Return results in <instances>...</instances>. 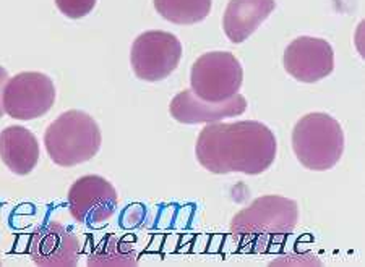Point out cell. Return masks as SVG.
I'll return each mask as SVG.
<instances>
[{
  "mask_svg": "<svg viewBox=\"0 0 365 267\" xmlns=\"http://www.w3.org/2000/svg\"><path fill=\"white\" fill-rule=\"evenodd\" d=\"M299 206L294 199L282 196H262L237 212L231 222V235L242 249L253 253L269 251L279 245L296 229Z\"/></svg>",
  "mask_w": 365,
  "mask_h": 267,
  "instance_id": "cell-2",
  "label": "cell"
},
{
  "mask_svg": "<svg viewBox=\"0 0 365 267\" xmlns=\"http://www.w3.org/2000/svg\"><path fill=\"white\" fill-rule=\"evenodd\" d=\"M68 209L75 221L99 227L114 216L119 196L110 182L101 175H85L68 189Z\"/></svg>",
  "mask_w": 365,
  "mask_h": 267,
  "instance_id": "cell-8",
  "label": "cell"
},
{
  "mask_svg": "<svg viewBox=\"0 0 365 267\" xmlns=\"http://www.w3.org/2000/svg\"><path fill=\"white\" fill-rule=\"evenodd\" d=\"M0 157L15 175L31 174L39 162L38 138L21 125L7 127L0 133Z\"/></svg>",
  "mask_w": 365,
  "mask_h": 267,
  "instance_id": "cell-13",
  "label": "cell"
},
{
  "mask_svg": "<svg viewBox=\"0 0 365 267\" xmlns=\"http://www.w3.org/2000/svg\"><path fill=\"white\" fill-rule=\"evenodd\" d=\"M284 68L300 83H317L334 70V52L325 39L300 36L286 47Z\"/></svg>",
  "mask_w": 365,
  "mask_h": 267,
  "instance_id": "cell-9",
  "label": "cell"
},
{
  "mask_svg": "<svg viewBox=\"0 0 365 267\" xmlns=\"http://www.w3.org/2000/svg\"><path fill=\"white\" fill-rule=\"evenodd\" d=\"M244 70L231 52H208L192 65L190 85L197 98L206 103H225L239 93Z\"/></svg>",
  "mask_w": 365,
  "mask_h": 267,
  "instance_id": "cell-5",
  "label": "cell"
},
{
  "mask_svg": "<svg viewBox=\"0 0 365 267\" xmlns=\"http://www.w3.org/2000/svg\"><path fill=\"white\" fill-rule=\"evenodd\" d=\"M276 152L274 133L255 120L206 123L195 146L200 165L216 175H260L272 167Z\"/></svg>",
  "mask_w": 365,
  "mask_h": 267,
  "instance_id": "cell-1",
  "label": "cell"
},
{
  "mask_svg": "<svg viewBox=\"0 0 365 267\" xmlns=\"http://www.w3.org/2000/svg\"><path fill=\"white\" fill-rule=\"evenodd\" d=\"M88 266H137V256L130 245L109 235L94 249Z\"/></svg>",
  "mask_w": 365,
  "mask_h": 267,
  "instance_id": "cell-15",
  "label": "cell"
},
{
  "mask_svg": "<svg viewBox=\"0 0 365 267\" xmlns=\"http://www.w3.org/2000/svg\"><path fill=\"white\" fill-rule=\"evenodd\" d=\"M28 253L41 267H73L78 264L80 240L68 227L49 222L33 231Z\"/></svg>",
  "mask_w": 365,
  "mask_h": 267,
  "instance_id": "cell-10",
  "label": "cell"
},
{
  "mask_svg": "<svg viewBox=\"0 0 365 267\" xmlns=\"http://www.w3.org/2000/svg\"><path fill=\"white\" fill-rule=\"evenodd\" d=\"M96 2L98 0H56V5L61 14L72 20H78V18L90 15L96 7Z\"/></svg>",
  "mask_w": 365,
  "mask_h": 267,
  "instance_id": "cell-16",
  "label": "cell"
},
{
  "mask_svg": "<svg viewBox=\"0 0 365 267\" xmlns=\"http://www.w3.org/2000/svg\"><path fill=\"white\" fill-rule=\"evenodd\" d=\"M274 9V0H231L222 18V28L227 39L234 44L244 43L273 14Z\"/></svg>",
  "mask_w": 365,
  "mask_h": 267,
  "instance_id": "cell-12",
  "label": "cell"
},
{
  "mask_svg": "<svg viewBox=\"0 0 365 267\" xmlns=\"http://www.w3.org/2000/svg\"><path fill=\"white\" fill-rule=\"evenodd\" d=\"M292 150L305 169L331 170L344 152L343 127L331 115L312 112L300 118L294 127Z\"/></svg>",
  "mask_w": 365,
  "mask_h": 267,
  "instance_id": "cell-4",
  "label": "cell"
},
{
  "mask_svg": "<svg viewBox=\"0 0 365 267\" xmlns=\"http://www.w3.org/2000/svg\"><path fill=\"white\" fill-rule=\"evenodd\" d=\"M213 0H155L156 11L174 25H195L210 15Z\"/></svg>",
  "mask_w": 365,
  "mask_h": 267,
  "instance_id": "cell-14",
  "label": "cell"
},
{
  "mask_svg": "<svg viewBox=\"0 0 365 267\" xmlns=\"http://www.w3.org/2000/svg\"><path fill=\"white\" fill-rule=\"evenodd\" d=\"M169 110L174 120L184 125L215 123L229 117L242 115L247 110V99L237 93L225 103H206L197 98L192 89H185L170 100Z\"/></svg>",
  "mask_w": 365,
  "mask_h": 267,
  "instance_id": "cell-11",
  "label": "cell"
},
{
  "mask_svg": "<svg viewBox=\"0 0 365 267\" xmlns=\"http://www.w3.org/2000/svg\"><path fill=\"white\" fill-rule=\"evenodd\" d=\"M101 130L83 110H67L58 115L44 133V146L58 167H75L88 162L101 150Z\"/></svg>",
  "mask_w": 365,
  "mask_h": 267,
  "instance_id": "cell-3",
  "label": "cell"
},
{
  "mask_svg": "<svg viewBox=\"0 0 365 267\" xmlns=\"http://www.w3.org/2000/svg\"><path fill=\"white\" fill-rule=\"evenodd\" d=\"M9 81V73L7 70L4 67H0V118L4 117L5 110H4V103H2V96H4V88H5V83Z\"/></svg>",
  "mask_w": 365,
  "mask_h": 267,
  "instance_id": "cell-17",
  "label": "cell"
},
{
  "mask_svg": "<svg viewBox=\"0 0 365 267\" xmlns=\"http://www.w3.org/2000/svg\"><path fill=\"white\" fill-rule=\"evenodd\" d=\"M0 266H2V263H0Z\"/></svg>",
  "mask_w": 365,
  "mask_h": 267,
  "instance_id": "cell-18",
  "label": "cell"
},
{
  "mask_svg": "<svg viewBox=\"0 0 365 267\" xmlns=\"http://www.w3.org/2000/svg\"><path fill=\"white\" fill-rule=\"evenodd\" d=\"M182 58L178 36L168 31H146L133 41L130 62L140 80L156 83L173 73Z\"/></svg>",
  "mask_w": 365,
  "mask_h": 267,
  "instance_id": "cell-7",
  "label": "cell"
},
{
  "mask_svg": "<svg viewBox=\"0 0 365 267\" xmlns=\"http://www.w3.org/2000/svg\"><path fill=\"white\" fill-rule=\"evenodd\" d=\"M4 110L16 120H34L46 115L56 103V86L39 71H23L5 83Z\"/></svg>",
  "mask_w": 365,
  "mask_h": 267,
  "instance_id": "cell-6",
  "label": "cell"
}]
</instances>
